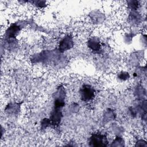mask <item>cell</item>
<instances>
[{
	"instance_id": "7a4b0ae2",
	"label": "cell",
	"mask_w": 147,
	"mask_h": 147,
	"mask_svg": "<svg viewBox=\"0 0 147 147\" xmlns=\"http://www.w3.org/2000/svg\"><path fill=\"white\" fill-rule=\"evenodd\" d=\"M95 91L92 86L87 84L83 85L80 90L82 100L84 102L92 100L95 97Z\"/></svg>"
},
{
	"instance_id": "3957f363",
	"label": "cell",
	"mask_w": 147,
	"mask_h": 147,
	"mask_svg": "<svg viewBox=\"0 0 147 147\" xmlns=\"http://www.w3.org/2000/svg\"><path fill=\"white\" fill-rule=\"evenodd\" d=\"M61 109V107L54 106V109L51 112V114L50 116V119H49L50 124L55 126H57L59 125L60 120L61 119V117H62Z\"/></svg>"
},
{
	"instance_id": "277c9868",
	"label": "cell",
	"mask_w": 147,
	"mask_h": 147,
	"mask_svg": "<svg viewBox=\"0 0 147 147\" xmlns=\"http://www.w3.org/2000/svg\"><path fill=\"white\" fill-rule=\"evenodd\" d=\"M72 38L69 36H67L61 41L59 48L60 51H64L69 49L71 47H72Z\"/></svg>"
},
{
	"instance_id": "5b68a950",
	"label": "cell",
	"mask_w": 147,
	"mask_h": 147,
	"mask_svg": "<svg viewBox=\"0 0 147 147\" xmlns=\"http://www.w3.org/2000/svg\"><path fill=\"white\" fill-rule=\"evenodd\" d=\"M89 47H90L91 48V49H92L93 50L96 51H98L100 48V45L95 41H91L89 44Z\"/></svg>"
},
{
	"instance_id": "6da1fadb",
	"label": "cell",
	"mask_w": 147,
	"mask_h": 147,
	"mask_svg": "<svg viewBox=\"0 0 147 147\" xmlns=\"http://www.w3.org/2000/svg\"><path fill=\"white\" fill-rule=\"evenodd\" d=\"M108 145V141L106 135L94 133L90 138V145L92 146H106Z\"/></svg>"
}]
</instances>
